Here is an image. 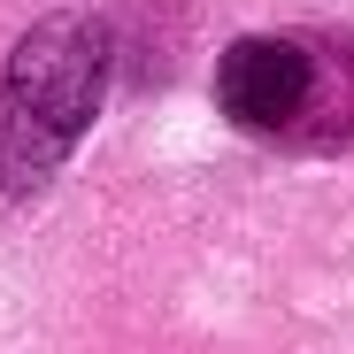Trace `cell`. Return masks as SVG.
<instances>
[{"mask_svg": "<svg viewBox=\"0 0 354 354\" xmlns=\"http://www.w3.org/2000/svg\"><path fill=\"white\" fill-rule=\"evenodd\" d=\"M108 93V31L85 8H54L0 70V193L31 201L77 154Z\"/></svg>", "mask_w": 354, "mask_h": 354, "instance_id": "obj_1", "label": "cell"}, {"mask_svg": "<svg viewBox=\"0 0 354 354\" xmlns=\"http://www.w3.org/2000/svg\"><path fill=\"white\" fill-rule=\"evenodd\" d=\"M308 100H316V54L292 39H231L216 62V108L239 131L285 139L308 131Z\"/></svg>", "mask_w": 354, "mask_h": 354, "instance_id": "obj_2", "label": "cell"}]
</instances>
